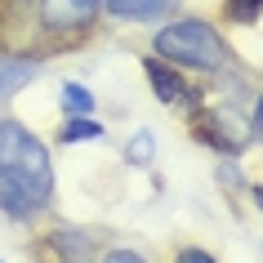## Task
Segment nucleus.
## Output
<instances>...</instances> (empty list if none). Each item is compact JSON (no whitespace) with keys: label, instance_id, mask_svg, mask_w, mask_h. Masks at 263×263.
<instances>
[{"label":"nucleus","instance_id":"nucleus-12","mask_svg":"<svg viewBox=\"0 0 263 263\" xmlns=\"http://www.w3.org/2000/svg\"><path fill=\"white\" fill-rule=\"evenodd\" d=\"M103 263H147V259H143V254H134V250H111Z\"/></svg>","mask_w":263,"mask_h":263},{"label":"nucleus","instance_id":"nucleus-11","mask_svg":"<svg viewBox=\"0 0 263 263\" xmlns=\"http://www.w3.org/2000/svg\"><path fill=\"white\" fill-rule=\"evenodd\" d=\"M147 156H152V139L139 134V143H129V161H147Z\"/></svg>","mask_w":263,"mask_h":263},{"label":"nucleus","instance_id":"nucleus-3","mask_svg":"<svg viewBox=\"0 0 263 263\" xmlns=\"http://www.w3.org/2000/svg\"><path fill=\"white\" fill-rule=\"evenodd\" d=\"M103 0H41V23L49 31H76L98 14Z\"/></svg>","mask_w":263,"mask_h":263},{"label":"nucleus","instance_id":"nucleus-8","mask_svg":"<svg viewBox=\"0 0 263 263\" xmlns=\"http://www.w3.org/2000/svg\"><path fill=\"white\" fill-rule=\"evenodd\" d=\"M63 107L76 111V116H89V111H94V98H89L85 85H63Z\"/></svg>","mask_w":263,"mask_h":263},{"label":"nucleus","instance_id":"nucleus-9","mask_svg":"<svg viewBox=\"0 0 263 263\" xmlns=\"http://www.w3.org/2000/svg\"><path fill=\"white\" fill-rule=\"evenodd\" d=\"M263 9V0H228V14L236 18V23H254Z\"/></svg>","mask_w":263,"mask_h":263},{"label":"nucleus","instance_id":"nucleus-13","mask_svg":"<svg viewBox=\"0 0 263 263\" xmlns=\"http://www.w3.org/2000/svg\"><path fill=\"white\" fill-rule=\"evenodd\" d=\"M254 134H263V98H259V107H254Z\"/></svg>","mask_w":263,"mask_h":263},{"label":"nucleus","instance_id":"nucleus-6","mask_svg":"<svg viewBox=\"0 0 263 263\" xmlns=\"http://www.w3.org/2000/svg\"><path fill=\"white\" fill-rule=\"evenodd\" d=\"M31 76H36L31 63H0V98L9 94V89H18V85H27Z\"/></svg>","mask_w":263,"mask_h":263},{"label":"nucleus","instance_id":"nucleus-7","mask_svg":"<svg viewBox=\"0 0 263 263\" xmlns=\"http://www.w3.org/2000/svg\"><path fill=\"white\" fill-rule=\"evenodd\" d=\"M103 134V125L89 121V116H76V121L63 125V143H85V139H98Z\"/></svg>","mask_w":263,"mask_h":263},{"label":"nucleus","instance_id":"nucleus-2","mask_svg":"<svg viewBox=\"0 0 263 263\" xmlns=\"http://www.w3.org/2000/svg\"><path fill=\"white\" fill-rule=\"evenodd\" d=\"M156 54L179 63V67H196V71H223L228 67V45L210 23H196V18H183V23H170V27L156 31Z\"/></svg>","mask_w":263,"mask_h":263},{"label":"nucleus","instance_id":"nucleus-14","mask_svg":"<svg viewBox=\"0 0 263 263\" xmlns=\"http://www.w3.org/2000/svg\"><path fill=\"white\" fill-rule=\"evenodd\" d=\"M254 201H259V210H263V187H254Z\"/></svg>","mask_w":263,"mask_h":263},{"label":"nucleus","instance_id":"nucleus-10","mask_svg":"<svg viewBox=\"0 0 263 263\" xmlns=\"http://www.w3.org/2000/svg\"><path fill=\"white\" fill-rule=\"evenodd\" d=\"M174 263H219L214 254H205V250H196V246H187V250H179V259Z\"/></svg>","mask_w":263,"mask_h":263},{"label":"nucleus","instance_id":"nucleus-1","mask_svg":"<svg viewBox=\"0 0 263 263\" xmlns=\"http://www.w3.org/2000/svg\"><path fill=\"white\" fill-rule=\"evenodd\" d=\"M49 192H54V174L41 139L18 121H0V210L27 219L49 205Z\"/></svg>","mask_w":263,"mask_h":263},{"label":"nucleus","instance_id":"nucleus-4","mask_svg":"<svg viewBox=\"0 0 263 263\" xmlns=\"http://www.w3.org/2000/svg\"><path fill=\"white\" fill-rule=\"evenodd\" d=\"M103 5H107V14L125 18V23H156L179 9V0H103Z\"/></svg>","mask_w":263,"mask_h":263},{"label":"nucleus","instance_id":"nucleus-5","mask_svg":"<svg viewBox=\"0 0 263 263\" xmlns=\"http://www.w3.org/2000/svg\"><path fill=\"white\" fill-rule=\"evenodd\" d=\"M147 81H152V89H156L161 103H187V85H183L174 71H165V63H147Z\"/></svg>","mask_w":263,"mask_h":263}]
</instances>
